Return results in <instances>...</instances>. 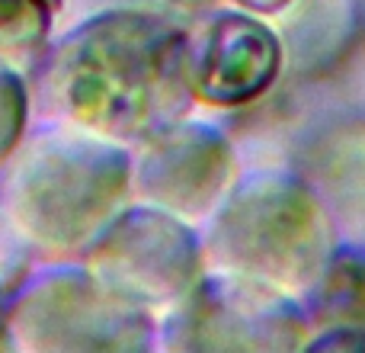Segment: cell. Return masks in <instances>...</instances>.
<instances>
[{"mask_svg":"<svg viewBox=\"0 0 365 353\" xmlns=\"http://www.w3.org/2000/svg\"><path fill=\"white\" fill-rule=\"evenodd\" d=\"M189 36L195 100L212 106H244L259 100L285 64L282 39L250 13L221 10Z\"/></svg>","mask_w":365,"mask_h":353,"instance_id":"ba28073f","label":"cell"},{"mask_svg":"<svg viewBox=\"0 0 365 353\" xmlns=\"http://www.w3.org/2000/svg\"><path fill=\"white\" fill-rule=\"evenodd\" d=\"M90 10H145V13H158V16H170V19H186L192 13H202L208 6H215V0H83ZM87 10V13H90Z\"/></svg>","mask_w":365,"mask_h":353,"instance_id":"9a60e30c","label":"cell"},{"mask_svg":"<svg viewBox=\"0 0 365 353\" xmlns=\"http://www.w3.org/2000/svg\"><path fill=\"white\" fill-rule=\"evenodd\" d=\"M4 344L19 353H135L158 315L113 292L81 257L38 260L4 296Z\"/></svg>","mask_w":365,"mask_h":353,"instance_id":"277c9868","label":"cell"},{"mask_svg":"<svg viewBox=\"0 0 365 353\" xmlns=\"http://www.w3.org/2000/svg\"><path fill=\"white\" fill-rule=\"evenodd\" d=\"M205 254L221 270L308 292L336 254V228L314 189L298 176L257 174L215 209Z\"/></svg>","mask_w":365,"mask_h":353,"instance_id":"3957f363","label":"cell"},{"mask_svg":"<svg viewBox=\"0 0 365 353\" xmlns=\"http://www.w3.org/2000/svg\"><path fill=\"white\" fill-rule=\"evenodd\" d=\"M132 202V148L38 122L0 167V206L36 260H77Z\"/></svg>","mask_w":365,"mask_h":353,"instance_id":"7a4b0ae2","label":"cell"},{"mask_svg":"<svg viewBox=\"0 0 365 353\" xmlns=\"http://www.w3.org/2000/svg\"><path fill=\"white\" fill-rule=\"evenodd\" d=\"M38 122H64L135 148L195 103L192 36L145 10H90L26 68Z\"/></svg>","mask_w":365,"mask_h":353,"instance_id":"6da1fadb","label":"cell"},{"mask_svg":"<svg viewBox=\"0 0 365 353\" xmlns=\"http://www.w3.org/2000/svg\"><path fill=\"white\" fill-rule=\"evenodd\" d=\"M304 183L327 209L336 234L365 247V122H343L317 135L304 158Z\"/></svg>","mask_w":365,"mask_h":353,"instance_id":"9c48e42d","label":"cell"},{"mask_svg":"<svg viewBox=\"0 0 365 353\" xmlns=\"http://www.w3.org/2000/svg\"><path fill=\"white\" fill-rule=\"evenodd\" d=\"M234 180V151L227 139L202 122H173L170 129L132 148V199L199 222L218 209Z\"/></svg>","mask_w":365,"mask_h":353,"instance_id":"52a82bcc","label":"cell"},{"mask_svg":"<svg viewBox=\"0 0 365 353\" xmlns=\"http://www.w3.org/2000/svg\"><path fill=\"white\" fill-rule=\"evenodd\" d=\"M4 286H0V350H6V344H4Z\"/></svg>","mask_w":365,"mask_h":353,"instance_id":"ac0fdd59","label":"cell"},{"mask_svg":"<svg viewBox=\"0 0 365 353\" xmlns=\"http://www.w3.org/2000/svg\"><path fill=\"white\" fill-rule=\"evenodd\" d=\"M304 315L327 328H365V247L330 257L321 279L304 292Z\"/></svg>","mask_w":365,"mask_h":353,"instance_id":"30bf717a","label":"cell"},{"mask_svg":"<svg viewBox=\"0 0 365 353\" xmlns=\"http://www.w3.org/2000/svg\"><path fill=\"white\" fill-rule=\"evenodd\" d=\"M81 260L113 292L158 315L205 273V244L186 219L132 199Z\"/></svg>","mask_w":365,"mask_h":353,"instance_id":"8992f818","label":"cell"},{"mask_svg":"<svg viewBox=\"0 0 365 353\" xmlns=\"http://www.w3.org/2000/svg\"><path fill=\"white\" fill-rule=\"evenodd\" d=\"M61 13L64 0H0V58L29 68L58 32Z\"/></svg>","mask_w":365,"mask_h":353,"instance_id":"8fae6325","label":"cell"},{"mask_svg":"<svg viewBox=\"0 0 365 353\" xmlns=\"http://www.w3.org/2000/svg\"><path fill=\"white\" fill-rule=\"evenodd\" d=\"M349 0H298L292 23L285 26L289 49L298 61L311 64L324 51L336 49L349 29Z\"/></svg>","mask_w":365,"mask_h":353,"instance_id":"7c38bea8","label":"cell"},{"mask_svg":"<svg viewBox=\"0 0 365 353\" xmlns=\"http://www.w3.org/2000/svg\"><path fill=\"white\" fill-rule=\"evenodd\" d=\"M237 4L253 13H279V10H285V6H292L295 0H237Z\"/></svg>","mask_w":365,"mask_h":353,"instance_id":"e0dca14e","label":"cell"},{"mask_svg":"<svg viewBox=\"0 0 365 353\" xmlns=\"http://www.w3.org/2000/svg\"><path fill=\"white\" fill-rule=\"evenodd\" d=\"M32 122H36V109H32L29 74L26 68L0 58V167L19 148Z\"/></svg>","mask_w":365,"mask_h":353,"instance_id":"4fadbf2b","label":"cell"},{"mask_svg":"<svg viewBox=\"0 0 365 353\" xmlns=\"http://www.w3.org/2000/svg\"><path fill=\"white\" fill-rule=\"evenodd\" d=\"M308 331L304 305L289 289L237 270L202 273L158 318L167 350H292Z\"/></svg>","mask_w":365,"mask_h":353,"instance_id":"5b68a950","label":"cell"},{"mask_svg":"<svg viewBox=\"0 0 365 353\" xmlns=\"http://www.w3.org/2000/svg\"><path fill=\"white\" fill-rule=\"evenodd\" d=\"M32 264H38V260L23 244V238L16 234V228L10 225L4 206H0V286H4V292H10L26 277V270Z\"/></svg>","mask_w":365,"mask_h":353,"instance_id":"5bb4252c","label":"cell"},{"mask_svg":"<svg viewBox=\"0 0 365 353\" xmlns=\"http://www.w3.org/2000/svg\"><path fill=\"white\" fill-rule=\"evenodd\" d=\"M314 350H365V328H327V334L311 341Z\"/></svg>","mask_w":365,"mask_h":353,"instance_id":"2e32d148","label":"cell"}]
</instances>
